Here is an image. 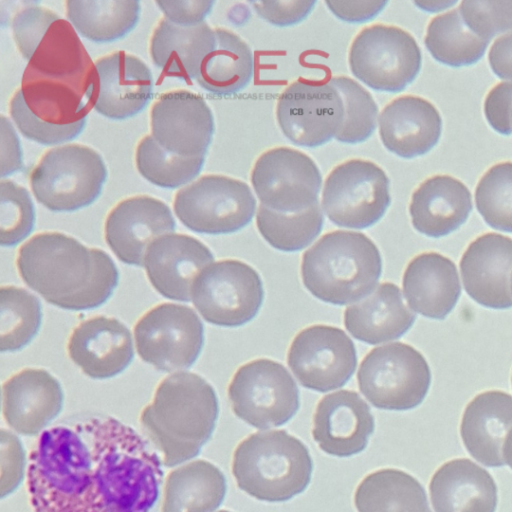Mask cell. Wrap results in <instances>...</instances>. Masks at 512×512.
I'll list each match as a JSON object with an SVG mask.
<instances>
[{
  "label": "cell",
  "instance_id": "cell-35",
  "mask_svg": "<svg viewBox=\"0 0 512 512\" xmlns=\"http://www.w3.org/2000/svg\"><path fill=\"white\" fill-rule=\"evenodd\" d=\"M354 504L358 512H431L422 484L395 468L368 474L356 488Z\"/></svg>",
  "mask_w": 512,
  "mask_h": 512
},
{
  "label": "cell",
  "instance_id": "cell-3",
  "mask_svg": "<svg viewBox=\"0 0 512 512\" xmlns=\"http://www.w3.org/2000/svg\"><path fill=\"white\" fill-rule=\"evenodd\" d=\"M94 63L69 21L54 22L28 61L21 82L31 112L52 125L86 119Z\"/></svg>",
  "mask_w": 512,
  "mask_h": 512
},
{
  "label": "cell",
  "instance_id": "cell-15",
  "mask_svg": "<svg viewBox=\"0 0 512 512\" xmlns=\"http://www.w3.org/2000/svg\"><path fill=\"white\" fill-rule=\"evenodd\" d=\"M250 181L261 205L273 211L296 213L319 203L320 170L311 157L291 147L263 152Z\"/></svg>",
  "mask_w": 512,
  "mask_h": 512
},
{
  "label": "cell",
  "instance_id": "cell-44",
  "mask_svg": "<svg viewBox=\"0 0 512 512\" xmlns=\"http://www.w3.org/2000/svg\"><path fill=\"white\" fill-rule=\"evenodd\" d=\"M10 117L27 139L42 145H55L75 139L84 129L86 119L70 125H52L36 117L18 89L9 103Z\"/></svg>",
  "mask_w": 512,
  "mask_h": 512
},
{
  "label": "cell",
  "instance_id": "cell-17",
  "mask_svg": "<svg viewBox=\"0 0 512 512\" xmlns=\"http://www.w3.org/2000/svg\"><path fill=\"white\" fill-rule=\"evenodd\" d=\"M287 364L303 387L324 393L343 387L351 379L357 367V351L342 329L312 325L292 340Z\"/></svg>",
  "mask_w": 512,
  "mask_h": 512
},
{
  "label": "cell",
  "instance_id": "cell-33",
  "mask_svg": "<svg viewBox=\"0 0 512 512\" xmlns=\"http://www.w3.org/2000/svg\"><path fill=\"white\" fill-rule=\"evenodd\" d=\"M227 491L223 472L195 460L172 470L164 485L162 512H214Z\"/></svg>",
  "mask_w": 512,
  "mask_h": 512
},
{
  "label": "cell",
  "instance_id": "cell-39",
  "mask_svg": "<svg viewBox=\"0 0 512 512\" xmlns=\"http://www.w3.org/2000/svg\"><path fill=\"white\" fill-rule=\"evenodd\" d=\"M42 321L39 299L15 286L0 289V350L14 352L28 345L37 335Z\"/></svg>",
  "mask_w": 512,
  "mask_h": 512
},
{
  "label": "cell",
  "instance_id": "cell-55",
  "mask_svg": "<svg viewBox=\"0 0 512 512\" xmlns=\"http://www.w3.org/2000/svg\"><path fill=\"white\" fill-rule=\"evenodd\" d=\"M504 460L505 464H507L512 469V430L507 436L505 445H504Z\"/></svg>",
  "mask_w": 512,
  "mask_h": 512
},
{
  "label": "cell",
  "instance_id": "cell-36",
  "mask_svg": "<svg viewBox=\"0 0 512 512\" xmlns=\"http://www.w3.org/2000/svg\"><path fill=\"white\" fill-rule=\"evenodd\" d=\"M65 6L76 32L97 43L126 36L137 25L141 9L139 1L130 0H68Z\"/></svg>",
  "mask_w": 512,
  "mask_h": 512
},
{
  "label": "cell",
  "instance_id": "cell-51",
  "mask_svg": "<svg viewBox=\"0 0 512 512\" xmlns=\"http://www.w3.org/2000/svg\"><path fill=\"white\" fill-rule=\"evenodd\" d=\"M1 127V177L4 178L23 168L20 141L10 121L3 115L0 117Z\"/></svg>",
  "mask_w": 512,
  "mask_h": 512
},
{
  "label": "cell",
  "instance_id": "cell-50",
  "mask_svg": "<svg viewBox=\"0 0 512 512\" xmlns=\"http://www.w3.org/2000/svg\"><path fill=\"white\" fill-rule=\"evenodd\" d=\"M155 4L164 14V18L179 26H196L211 12L214 1L184 0L156 1Z\"/></svg>",
  "mask_w": 512,
  "mask_h": 512
},
{
  "label": "cell",
  "instance_id": "cell-18",
  "mask_svg": "<svg viewBox=\"0 0 512 512\" xmlns=\"http://www.w3.org/2000/svg\"><path fill=\"white\" fill-rule=\"evenodd\" d=\"M153 95V76L138 57L117 51L94 63L87 99L99 114L124 120L140 113Z\"/></svg>",
  "mask_w": 512,
  "mask_h": 512
},
{
  "label": "cell",
  "instance_id": "cell-57",
  "mask_svg": "<svg viewBox=\"0 0 512 512\" xmlns=\"http://www.w3.org/2000/svg\"><path fill=\"white\" fill-rule=\"evenodd\" d=\"M511 292H512V278H511Z\"/></svg>",
  "mask_w": 512,
  "mask_h": 512
},
{
  "label": "cell",
  "instance_id": "cell-52",
  "mask_svg": "<svg viewBox=\"0 0 512 512\" xmlns=\"http://www.w3.org/2000/svg\"><path fill=\"white\" fill-rule=\"evenodd\" d=\"M329 10L339 19L349 23H362L376 17L387 1H326Z\"/></svg>",
  "mask_w": 512,
  "mask_h": 512
},
{
  "label": "cell",
  "instance_id": "cell-28",
  "mask_svg": "<svg viewBox=\"0 0 512 512\" xmlns=\"http://www.w3.org/2000/svg\"><path fill=\"white\" fill-rule=\"evenodd\" d=\"M402 287L410 308L437 320L446 318L461 295L455 263L437 252L415 256L404 271Z\"/></svg>",
  "mask_w": 512,
  "mask_h": 512
},
{
  "label": "cell",
  "instance_id": "cell-56",
  "mask_svg": "<svg viewBox=\"0 0 512 512\" xmlns=\"http://www.w3.org/2000/svg\"><path fill=\"white\" fill-rule=\"evenodd\" d=\"M218 512H231V511H228V510H220Z\"/></svg>",
  "mask_w": 512,
  "mask_h": 512
},
{
  "label": "cell",
  "instance_id": "cell-23",
  "mask_svg": "<svg viewBox=\"0 0 512 512\" xmlns=\"http://www.w3.org/2000/svg\"><path fill=\"white\" fill-rule=\"evenodd\" d=\"M213 260L211 250L200 240L186 234H167L150 245L143 266L159 294L189 302L195 280Z\"/></svg>",
  "mask_w": 512,
  "mask_h": 512
},
{
  "label": "cell",
  "instance_id": "cell-4",
  "mask_svg": "<svg viewBox=\"0 0 512 512\" xmlns=\"http://www.w3.org/2000/svg\"><path fill=\"white\" fill-rule=\"evenodd\" d=\"M219 415L217 394L203 377L179 372L166 377L141 412L140 425L160 455L174 467L196 457L210 440Z\"/></svg>",
  "mask_w": 512,
  "mask_h": 512
},
{
  "label": "cell",
  "instance_id": "cell-40",
  "mask_svg": "<svg viewBox=\"0 0 512 512\" xmlns=\"http://www.w3.org/2000/svg\"><path fill=\"white\" fill-rule=\"evenodd\" d=\"M205 157H185L163 149L151 135L136 148L135 163L140 175L162 188H177L192 181L202 170Z\"/></svg>",
  "mask_w": 512,
  "mask_h": 512
},
{
  "label": "cell",
  "instance_id": "cell-1",
  "mask_svg": "<svg viewBox=\"0 0 512 512\" xmlns=\"http://www.w3.org/2000/svg\"><path fill=\"white\" fill-rule=\"evenodd\" d=\"M151 442L107 415L84 414L45 429L29 455L34 512H152L164 480Z\"/></svg>",
  "mask_w": 512,
  "mask_h": 512
},
{
  "label": "cell",
  "instance_id": "cell-2",
  "mask_svg": "<svg viewBox=\"0 0 512 512\" xmlns=\"http://www.w3.org/2000/svg\"><path fill=\"white\" fill-rule=\"evenodd\" d=\"M18 273L48 303L83 311L103 305L119 282L112 258L60 232L33 236L18 250Z\"/></svg>",
  "mask_w": 512,
  "mask_h": 512
},
{
  "label": "cell",
  "instance_id": "cell-54",
  "mask_svg": "<svg viewBox=\"0 0 512 512\" xmlns=\"http://www.w3.org/2000/svg\"><path fill=\"white\" fill-rule=\"evenodd\" d=\"M415 5H417L420 9L428 11V12H436L440 10H444L446 8L451 7L456 4L457 1H447V0H435V1H426L420 0L415 1Z\"/></svg>",
  "mask_w": 512,
  "mask_h": 512
},
{
  "label": "cell",
  "instance_id": "cell-48",
  "mask_svg": "<svg viewBox=\"0 0 512 512\" xmlns=\"http://www.w3.org/2000/svg\"><path fill=\"white\" fill-rule=\"evenodd\" d=\"M316 1L284 0L252 2L256 13L275 26H291L303 21L313 10Z\"/></svg>",
  "mask_w": 512,
  "mask_h": 512
},
{
  "label": "cell",
  "instance_id": "cell-32",
  "mask_svg": "<svg viewBox=\"0 0 512 512\" xmlns=\"http://www.w3.org/2000/svg\"><path fill=\"white\" fill-rule=\"evenodd\" d=\"M215 45V29L205 21L185 27L163 18L151 36L149 53L155 66L166 76L188 81L196 79Z\"/></svg>",
  "mask_w": 512,
  "mask_h": 512
},
{
  "label": "cell",
  "instance_id": "cell-38",
  "mask_svg": "<svg viewBox=\"0 0 512 512\" xmlns=\"http://www.w3.org/2000/svg\"><path fill=\"white\" fill-rule=\"evenodd\" d=\"M323 224L319 203L296 213H281L260 204L256 213L259 233L271 247L282 252H297L310 245Z\"/></svg>",
  "mask_w": 512,
  "mask_h": 512
},
{
  "label": "cell",
  "instance_id": "cell-5",
  "mask_svg": "<svg viewBox=\"0 0 512 512\" xmlns=\"http://www.w3.org/2000/svg\"><path fill=\"white\" fill-rule=\"evenodd\" d=\"M382 273V257L365 234L335 230L303 253L301 278L317 299L346 305L367 296Z\"/></svg>",
  "mask_w": 512,
  "mask_h": 512
},
{
  "label": "cell",
  "instance_id": "cell-46",
  "mask_svg": "<svg viewBox=\"0 0 512 512\" xmlns=\"http://www.w3.org/2000/svg\"><path fill=\"white\" fill-rule=\"evenodd\" d=\"M61 17L52 10L31 5L20 9L12 20L15 44L26 60H30L50 26Z\"/></svg>",
  "mask_w": 512,
  "mask_h": 512
},
{
  "label": "cell",
  "instance_id": "cell-11",
  "mask_svg": "<svg viewBox=\"0 0 512 512\" xmlns=\"http://www.w3.org/2000/svg\"><path fill=\"white\" fill-rule=\"evenodd\" d=\"M227 393L233 413L258 429L284 425L300 407L299 389L292 375L283 364L267 358L240 366Z\"/></svg>",
  "mask_w": 512,
  "mask_h": 512
},
{
  "label": "cell",
  "instance_id": "cell-22",
  "mask_svg": "<svg viewBox=\"0 0 512 512\" xmlns=\"http://www.w3.org/2000/svg\"><path fill=\"white\" fill-rule=\"evenodd\" d=\"M374 429L369 405L353 390L325 395L313 415V439L322 451L335 457L361 453Z\"/></svg>",
  "mask_w": 512,
  "mask_h": 512
},
{
  "label": "cell",
  "instance_id": "cell-37",
  "mask_svg": "<svg viewBox=\"0 0 512 512\" xmlns=\"http://www.w3.org/2000/svg\"><path fill=\"white\" fill-rule=\"evenodd\" d=\"M424 41L435 60L452 67L475 64L489 44L469 29L458 9L435 16L428 24Z\"/></svg>",
  "mask_w": 512,
  "mask_h": 512
},
{
  "label": "cell",
  "instance_id": "cell-6",
  "mask_svg": "<svg viewBox=\"0 0 512 512\" xmlns=\"http://www.w3.org/2000/svg\"><path fill=\"white\" fill-rule=\"evenodd\" d=\"M312 472L308 448L286 430L253 433L233 453L232 474L238 487L260 501L292 499L308 487Z\"/></svg>",
  "mask_w": 512,
  "mask_h": 512
},
{
  "label": "cell",
  "instance_id": "cell-26",
  "mask_svg": "<svg viewBox=\"0 0 512 512\" xmlns=\"http://www.w3.org/2000/svg\"><path fill=\"white\" fill-rule=\"evenodd\" d=\"M378 126L384 147L399 157L411 159L426 154L438 143L442 119L428 100L403 95L383 108Z\"/></svg>",
  "mask_w": 512,
  "mask_h": 512
},
{
  "label": "cell",
  "instance_id": "cell-43",
  "mask_svg": "<svg viewBox=\"0 0 512 512\" xmlns=\"http://www.w3.org/2000/svg\"><path fill=\"white\" fill-rule=\"evenodd\" d=\"M0 244L12 247L27 238L35 225L29 192L12 180L0 182Z\"/></svg>",
  "mask_w": 512,
  "mask_h": 512
},
{
  "label": "cell",
  "instance_id": "cell-30",
  "mask_svg": "<svg viewBox=\"0 0 512 512\" xmlns=\"http://www.w3.org/2000/svg\"><path fill=\"white\" fill-rule=\"evenodd\" d=\"M467 186L449 175H434L413 192L409 213L415 230L439 238L457 230L472 211Z\"/></svg>",
  "mask_w": 512,
  "mask_h": 512
},
{
  "label": "cell",
  "instance_id": "cell-58",
  "mask_svg": "<svg viewBox=\"0 0 512 512\" xmlns=\"http://www.w3.org/2000/svg\"><path fill=\"white\" fill-rule=\"evenodd\" d=\"M511 383H512V377H511Z\"/></svg>",
  "mask_w": 512,
  "mask_h": 512
},
{
  "label": "cell",
  "instance_id": "cell-14",
  "mask_svg": "<svg viewBox=\"0 0 512 512\" xmlns=\"http://www.w3.org/2000/svg\"><path fill=\"white\" fill-rule=\"evenodd\" d=\"M139 357L164 372L187 369L204 345V326L189 306L162 303L147 311L134 326Z\"/></svg>",
  "mask_w": 512,
  "mask_h": 512
},
{
  "label": "cell",
  "instance_id": "cell-25",
  "mask_svg": "<svg viewBox=\"0 0 512 512\" xmlns=\"http://www.w3.org/2000/svg\"><path fill=\"white\" fill-rule=\"evenodd\" d=\"M64 394L59 381L42 368H26L2 385V412L15 432L34 436L61 412Z\"/></svg>",
  "mask_w": 512,
  "mask_h": 512
},
{
  "label": "cell",
  "instance_id": "cell-29",
  "mask_svg": "<svg viewBox=\"0 0 512 512\" xmlns=\"http://www.w3.org/2000/svg\"><path fill=\"white\" fill-rule=\"evenodd\" d=\"M429 492L435 512H495L497 507L493 477L467 458L442 464L431 477Z\"/></svg>",
  "mask_w": 512,
  "mask_h": 512
},
{
  "label": "cell",
  "instance_id": "cell-16",
  "mask_svg": "<svg viewBox=\"0 0 512 512\" xmlns=\"http://www.w3.org/2000/svg\"><path fill=\"white\" fill-rule=\"evenodd\" d=\"M276 118L284 136L302 147L324 145L340 131L344 104L329 81L299 78L279 95Z\"/></svg>",
  "mask_w": 512,
  "mask_h": 512
},
{
  "label": "cell",
  "instance_id": "cell-10",
  "mask_svg": "<svg viewBox=\"0 0 512 512\" xmlns=\"http://www.w3.org/2000/svg\"><path fill=\"white\" fill-rule=\"evenodd\" d=\"M173 208L180 222L196 233L231 234L251 222L256 199L244 181L209 174L180 189Z\"/></svg>",
  "mask_w": 512,
  "mask_h": 512
},
{
  "label": "cell",
  "instance_id": "cell-7",
  "mask_svg": "<svg viewBox=\"0 0 512 512\" xmlns=\"http://www.w3.org/2000/svg\"><path fill=\"white\" fill-rule=\"evenodd\" d=\"M107 178L101 155L81 144L47 151L30 174L35 199L53 212H72L91 205Z\"/></svg>",
  "mask_w": 512,
  "mask_h": 512
},
{
  "label": "cell",
  "instance_id": "cell-19",
  "mask_svg": "<svg viewBox=\"0 0 512 512\" xmlns=\"http://www.w3.org/2000/svg\"><path fill=\"white\" fill-rule=\"evenodd\" d=\"M150 127L163 149L185 157H205L215 130L206 101L187 90L162 94L151 109Z\"/></svg>",
  "mask_w": 512,
  "mask_h": 512
},
{
  "label": "cell",
  "instance_id": "cell-49",
  "mask_svg": "<svg viewBox=\"0 0 512 512\" xmlns=\"http://www.w3.org/2000/svg\"><path fill=\"white\" fill-rule=\"evenodd\" d=\"M484 114L495 131L502 135L512 134V82H500L488 92Z\"/></svg>",
  "mask_w": 512,
  "mask_h": 512
},
{
  "label": "cell",
  "instance_id": "cell-27",
  "mask_svg": "<svg viewBox=\"0 0 512 512\" xmlns=\"http://www.w3.org/2000/svg\"><path fill=\"white\" fill-rule=\"evenodd\" d=\"M512 430V396L490 390L476 395L466 406L460 436L468 453L487 467L505 464L504 445Z\"/></svg>",
  "mask_w": 512,
  "mask_h": 512
},
{
  "label": "cell",
  "instance_id": "cell-45",
  "mask_svg": "<svg viewBox=\"0 0 512 512\" xmlns=\"http://www.w3.org/2000/svg\"><path fill=\"white\" fill-rule=\"evenodd\" d=\"M458 10L469 29L488 42L512 31V1H463Z\"/></svg>",
  "mask_w": 512,
  "mask_h": 512
},
{
  "label": "cell",
  "instance_id": "cell-20",
  "mask_svg": "<svg viewBox=\"0 0 512 512\" xmlns=\"http://www.w3.org/2000/svg\"><path fill=\"white\" fill-rule=\"evenodd\" d=\"M175 228L171 210L163 201L139 195L122 200L109 212L104 235L120 261L143 266L150 245Z\"/></svg>",
  "mask_w": 512,
  "mask_h": 512
},
{
  "label": "cell",
  "instance_id": "cell-34",
  "mask_svg": "<svg viewBox=\"0 0 512 512\" xmlns=\"http://www.w3.org/2000/svg\"><path fill=\"white\" fill-rule=\"evenodd\" d=\"M216 45L196 77L200 87L215 95H232L253 79L255 61L248 44L234 32L216 28Z\"/></svg>",
  "mask_w": 512,
  "mask_h": 512
},
{
  "label": "cell",
  "instance_id": "cell-12",
  "mask_svg": "<svg viewBox=\"0 0 512 512\" xmlns=\"http://www.w3.org/2000/svg\"><path fill=\"white\" fill-rule=\"evenodd\" d=\"M390 202L388 176L369 160H346L324 181L321 208L340 227L368 228L383 217Z\"/></svg>",
  "mask_w": 512,
  "mask_h": 512
},
{
  "label": "cell",
  "instance_id": "cell-31",
  "mask_svg": "<svg viewBox=\"0 0 512 512\" xmlns=\"http://www.w3.org/2000/svg\"><path fill=\"white\" fill-rule=\"evenodd\" d=\"M415 320L416 315L405 305L400 288L392 282L379 284L368 297L344 311L348 332L370 345L402 337Z\"/></svg>",
  "mask_w": 512,
  "mask_h": 512
},
{
  "label": "cell",
  "instance_id": "cell-53",
  "mask_svg": "<svg viewBox=\"0 0 512 512\" xmlns=\"http://www.w3.org/2000/svg\"><path fill=\"white\" fill-rule=\"evenodd\" d=\"M488 59L492 71L499 78L512 80V31L495 40Z\"/></svg>",
  "mask_w": 512,
  "mask_h": 512
},
{
  "label": "cell",
  "instance_id": "cell-47",
  "mask_svg": "<svg viewBox=\"0 0 512 512\" xmlns=\"http://www.w3.org/2000/svg\"><path fill=\"white\" fill-rule=\"evenodd\" d=\"M25 471V452L20 439L12 432L1 430V483L4 498L21 484Z\"/></svg>",
  "mask_w": 512,
  "mask_h": 512
},
{
  "label": "cell",
  "instance_id": "cell-8",
  "mask_svg": "<svg viewBox=\"0 0 512 512\" xmlns=\"http://www.w3.org/2000/svg\"><path fill=\"white\" fill-rule=\"evenodd\" d=\"M357 382L376 408L410 410L425 399L431 384L430 367L413 346L395 342L370 350L362 360Z\"/></svg>",
  "mask_w": 512,
  "mask_h": 512
},
{
  "label": "cell",
  "instance_id": "cell-21",
  "mask_svg": "<svg viewBox=\"0 0 512 512\" xmlns=\"http://www.w3.org/2000/svg\"><path fill=\"white\" fill-rule=\"evenodd\" d=\"M466 293L478 304L491 309L512 307V239L499 233H485L473 240L460 260Z\"/></svg>",
  "mask_w": 512,
  "mask_h": 512
},
{
  "label": "cell",
  "instance_id": "cell-42",
  "mask_svg": "<svg viewBox=\"0 0 512 512\" xmlns=\"http://www.w3.org/2000/svg\"><path fill=\"white\" fill-rule=\"evenodd\" d=\"M475 203L490 227L512 233V162L495 164L483 174L476 186Z\"/></svg>",
  "mask_w": 512,
  "mask_h": 512
},
{
  "label": "cell",
  "instance_id": "cell-41",
  "mask_svg": "<svg viewBox=\"0 0 512 512\" xmlns=\"http://www.w3.org/2000/svg\"><path fill=\"white\" fill-rule=\"evenodd\" d=\"M328 81L339 91L344 104V121L335 139L346 144L364 142L377 125L378 107L375 100L350 77L334 76Z\"/></svg>",
  "mask_w": 512,
  "mask_h": 512
},
{
  "label": "cell",
  "instance_id": "cell-24",
  "mask_svg": "<svg viewBox=\"0 0 512 512\" xmlns=\"http://www.w3.org/2000/svg\"><path fill=\"white\" fill-rule=\"evenodd\" d=\"M67 352L73 363L95 380L122 373L134 358L129 329L118 319L102 315L89 318L74 328Z\"/></svg>",
  "mask_w": 512,
  "mask_h": 512
},
{
  "label": "cell",
  "instance_id": "cell-13",
  "mask_svg": "<svg viewBox=\"0 0 512 512\" xmlns=\"http://www.w3.org/2000/svg\"><path fill=\"white\" fill-rule=\"evenodd\" d=\"M191 300L208 323L239 327L260 311L264 288L259 273L252 266L240 260L224 259L199 274Z\"/></svg>",
  "mask_w": 512,
  "mask_h": 512
},
{
  "label": "cell",
  "instance_id": "cell-9",
  "mask_svg": "<svg viewBox=\"0 0 512 512\" xmlns=\"http://www.w3.org/2000/svg\"><path fill=\"white\" fill-rule=\"evenodd\" d=\"M348 62L352 74L368 87L396 93L417 77L422 55L409 32L377 23L363 28L355 36Z\"/></svg>",
  "mask_w": 512,
  "mask_h": 512
}]
</instances>
